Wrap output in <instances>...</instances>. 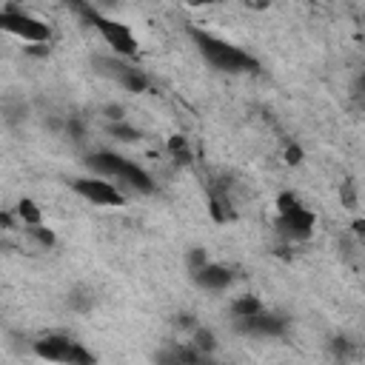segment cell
<instances>
[{"label": "cell", "mask_w": 365, "mask_h": 365, "mask_svg": "<svg viewBox=\"0 0 365 365\" xmlns=\"http://www.w3.org/2000/svg\"><path fill=\"white\" fill-rule=\"evenodd\" d=\"M86 166L98 177L111 180L117 189H132L137 194L155 192V180H151V174L143 166H137L134 160H126L123 155H114V151H91L86 157Z\"/></svg>", "instance_id": "cell-1"}, {"label": "cell", "mask_w": 365, "mask_h": 365, "mask_svg": "<svg viewBox=\"0 0 365 365\" xmlns=\"http://www.w3.org/2000/svg\"><path fill=\"white\" fill-rule=\"evenodd\" d=\"M189 35L197 46V52L203 54V60L211 66V69H217V72H228V75H240V72H257V60L249 54V52H242L240 46L217 38V35H211L205 32V29H197L192 26L189 29Z\"/></svg>", "instance_id": "cell-2"}, {"label": "cell", "mask_w": 365, "mask_h": 365, "mask_svg": "<svg viewBox=\"0 0 365 365\" xmlns=\"http://www.w3.org/2000/svg\"><path fill=\"white\" fill-rule=\"evenodd\" d=\"M80 20H86L95 32L111 46V52L114 54H120V57H126V60H134L137 57V52H140V43H137V38H134V32L126 26V23H120V20H111V17H106L103 12H98L91 3H86L80 12Z\"/></svg>", "instance_id": "cell-3"}, {"label": "cell", "mask_w": 365, "mask_h": 365, "mask_svg": "<svg viewBox=\"0 0 365 365\" xmlns=\"http://www.w3.org/2000/svg\"><path fill=\"white\" fill-rule=\"evenodd\" d=\"M0 32L3 35H12L23 43H52L54 32L52 26L35 15H29L17 6H6L0 9Z\"/></svg>", "instance_id": "cell-4"}, {"label": "cell", "mask_w": 365, "mask_h": 365, "mask_svg": "<svg viewBox=\"0 0 365 365\" xmlns=\"http://www.w3.org/2000/svg\"><path fill=\"white\" fill-rule=\"evenodd\" d=\"M35 354L52 362H69V365H91L95 354L86 351L83 343L66 337V334H46L43 340L35 343Z\"/></svg>", "instance_id": "cell-5"}, {"label": "cell", "mask_w": 365, "mask_h": 365, "mask_svg": "<svg viewBox=\"0 0 365 365\" xmlns=\"http://www.w3.org/2000/svg\"><path fill=\"white\" fill-rule=\"evenodd\" d=\"M72 192L80 194L83 200H88L91 205H111V208L126 205V194H123V189H117L111 180L98 177V174L72 180Z\"/></svg>", "instance_id": "cell-6"}, {"label": "cell", "mask_w": 365, "mask_h": 365, "mask_svg": "<svg viewBox=\"0 0 365 365\" xmlns=\"http://www.w3.org/2000/svg\"><path fill=\"white\" fill-rule=\"evenodd\" d=\"M288 328V320L280 314H268L265 309L251 314V317H237L234 331L242 337H254V340H271V337H283Z\"/></svg>", "instance_id": "cell-7"}, {"label": "cell", "mask_w": 365, "mask_h": 365, "mask_svg": "<svg viewBox=\"0 0 365 365\" xmlns=\"http://www.w3.org/2000/svg\"><path fill=\"white\" fill-rule=\"evenodd\" d=\"M314 226H317V217L306 205H297L294 211H286V215H277V234L288 242H306L311 240L314 234Z\"/></svg>", "instance_id": "cell-8"}, {"label": "cell", "mask_w": 365, "mask_h": 365, "mask_svg": "<svg viewBox=\"0 0 365 365\" xmlns=\"http://www.w3.org/2000/svg\"><path fill=\"white\" fill-rule=\"evenodd\" d=\"M192 277H194V283H197L200 288H205V291H226V288L234 283L231 268H226V265H220V263H211V260H208L200 271H194Z\"/></svg>", "instance_id": "cell-9"}, {"label": "cell", "mask_w": 365, "mask_h": 365, "mask_svg": "<svg viewBox=\"0 0 365 365\" xmlns=\"http://www.w3.org/2000/svg\"><path fill=\"white\" fill-rule=\"evenodd\" d=\"M208 211H211V217H215L217 223H231L237 217L226 186H217V189L208 192Z\"/></svg>", "instance_id": "cell-10"}, {"label": "cell", "mask_w": 365, "mask_h": 365, "mask_svg": "<svg viewBox=\"0 0 365 365\" xmlns=\"http://www.w3.org/2000/svg\"><path fill=\"white\" fill-rule=\"evenodd\" d=\"M66 306L77 314H88L91 309H95V291H91L88 286H75L69 294H66Z\"/></svg>", "instance_id": "cell-11"}, {"label": "cell", "mask_w": 365, "mask_h": 365, "mask_svg": "<svg viewBox=\"0 0 365 365\" xmlns=\"http://www.w3.org/2000/svg\"><path fill=\"white\" fill-rule=\"evenodd\" d=\"M166 151L171 155V160H174L177 166L194 163V151H192V146H189V137H182V134H171L169 143H166Z\"/></svg>", "instance_id": "cell-12"}, {"label": "cell", "mask_w": 365, "mask_h": 365, "mask_svg": "<svg viewBox=\"0 0 365 365\" xmlns=\"http://www.w3.org/2000/svg\"><path fill=\"white\" fill-rule=\"evenodd\" d=\"M0 114H3L9 126H20L29 117V103L23 98H6V100H0Z\"/></svg>", "instance_id": "cell-13"}, {"label": "cell", "mask_w": 365, "mask_h": 365, "mask_svg": "<svg viewBox=\"0 0 365 365\" xmlns=\"http://www.w3.org/2000/svg\"><path fill=\"white\" fill-rule=\"evenodd\" d=\"M117 83L123 86L126 91H134V95H143V91H148V77H146V72L137 69L134 63H129V66L123 69V75L117 77Z\"/></svg>", "instance_id": "cell-14"}, {"label": "cell", "mask_w": 365, "mask_h": 365, "mask_svg": "<svg viewBox=\"0 0 365 365\" xmlns=\"http://www.w3.org/2000/svg\"><path fill=\"white\" fill-rule=\"evenodd\" d=\"M192 345L208 359L211 354L217 351V337H215V331H211V328H203V325H194V328H192Z\"/></svg>", "instance_id": "cell-15"}, {"label": "cell", "mask_w": 365, "mask_h": 365, "mask_svg": "<svg viewBox=\"0 0 365 365\" xmlns=\"http://www.w3.org/2000/svg\"><path fill=\"white\" fill-rule=\"evenodd\" d=\"M257 311H263V302H260V297H254V294H242V297H237L234 302H231V317L237 320V317H251V314H257Z\"/></svg>", "instance_id": "cell-16"}, {"label": "cell", "mask_w": 365, "mask_h": 365, "mask_svg": "<svg viewBox=\"0 0 365 365\" xmlns=\"http://www.w3.org/2000/svg\"><path fill=\"white\" fill-rule=\"evenodd\" d=\"M17 217H20V220H23V226L29 228V226H38V223H43V211H40V205H38L35 200L23 197V200L17 203Z\"/></svg>", "instance_id": "cell-17"}, {"label": "cell", "mask_w": 365, "mask_h": 365, "mask_svg": "<svg viewBox=\"0 0 365 365\" xmlns=\"http://www.w3.org/2000/svg\"><path fill=\"white\" fill-rule=\"evenodd\" d=\"M109 134H111L114 140H120V143H134V140H140V129L129 126L126 120H117V123H109Z\"/></svg>", "instance_id": "cell-18"}, {"label": "cell", "mask_w": 365, "mask_h": 365, "mask_svg": "<svg viewBox=\"0 0 365 365\" xmlns=\"http://www.w3.org/2000/svg\"><path fill=\"white\" fill-rule=\"evenodd\" d=\"M63 134L72 140V143H83L86 140V123L80 117H69L63 123Z\"/></svg>", "instance_id": "cell-19"}, {"label": "cell", "mask_w": 365, "mask_h": 365, "mask_svg": "<svg viewBox=\"0 0 365 365\" xmlns=\"http://www.w3.org/2000/svg\"><path fill=\"white\" fill-rule=\"evenodd\" d=\"M29 234H32L40 246H46V249H52L54 242H57V237H54V231L52 228H46L43 223H38V226H29Z\"/></svg>", "instance_id": "cell-20"}, {"label": "cell", "mask_w": 365, "mask_h": 365, "mask_svg": "<svg viewBox=\"0 0 365 365\" xmlns=\"http://www.w3.org/2000/svg\"><path fill=\"white\" fill-rule=\"evenodd\" d=\"M205 263H208V251H205V249H192V251L186 254V265H189V271H192V274H194V271H200Z\"/></svg>", "instance_id": "cell-21"}, {"label": "cell", "mask_w": 365, "mask_h": 365, "mask_svg": "<svg viewBox=\"0 0 365 365\" xmlns=\"http://www.w3.org/2000/svg\"><path fill=\"white\" fill-rule=\"evenodd\" d=\"M297 205H302V203H300V197H297L294 192H283V194H277V215H286V211H294Z\"/></svg>", "instance_id": "cell-22"}, {"label": "cell", "mask_w": 365, "mask_h": 365, "mask_svg": "<svg viewBox=\"0 0 365 365\" xmlns=\"http://www.w3.org/2000/svg\"><path fill=\"white\" fill-rule=\"evenodd\" d=\"M103 117L109 120V123H117V120H126V109L120 106V103H109L103 109Z\"/></svg>", "instance_id": "cell-23"}, {"label": "cell", "mask_w": 365, "mask_h": 365, "mask_svg": "<svg viewBox=\"0 0 365 365\" xmlns=\"http://www.w3.org/2000/svg\"><path fill=\"white\" fill-rule=\"evenodd\" d=\"M340 197H343V205H345V208H357V192H354V182H343Z\"/></svg>", "instance_id": "cell-24"}, {"label": "cell", "mask_w": 365, "mask_h": 365, "mask_svg": "<svg viewBox=\"0 0 365 365\" xmlns=\"http://www.w3.org/2000/svg\"><path fill=\"white\" fill-rule=\"evenodd\" d=\"M286 163H288V166L302 163V148H300V146H294V143H291V146L286 148Z\"/></svg>", "instance_id": "cell-25"}, {"label": "cell", "mask_w": 365, "mask_h": 365, "mask_svg": "<svg viewBox=\"0 0 365 365\" xmlns=\"http://www.w3.org/2000/svg\"><path fill=\"white\" fill-rule=\"evenodd\" d=\"M174 325H177V328H180V331H189V334H192V328H194V325H197V320H194V317H192V314H180V317H177V320H174Z\"/></svg>", "instance_id": "cell-26"}, {"label": "cell", "mask_w": 365, "mask_h": 365, "mask_svg": "<svg viewBox=\"0 0 365 365\" xmlns=\"http://www.w3.org/2000/svg\"><path fill=\"white\" fill-rule=\"evenodd\" d=\"M331 348H334V354H337V357L343 359V357H348V351H351V343H348L345 337H337V340H334V345H331Z\"/></svg>", "instance_id": "cell-27"}, {"label": "cell", "mask_w": 365, "mask_h": 365, "mask_svg": "<svg viewBox=\"0 0 365 365\" xmlns=\"http://www.w3.org/2000/svg\"><path fill=\"white\" fill-rule=\"evenodd\" d=\"M26 54H32V57H49V43H29V46H26Z\"/></svg>", "instance_id": "cell-28"}, {"label": "cell", "mask_w": 365, "mask_h": 365, "mask_svg": "<svg viewBox=\"0 0 365 365\" xmlns=\"http://www.w3.org/2000/svg\"><path fill=\"white\" fill-rule=\"evenodd\" d=\"M88 3L95 6L98 12H109V9H114V6L120 3V0H88Z\"/></svg>", "instance_id": "cell-29"}, {"label": "cell", "mask_w": 365, "mask_h": 365, "mask_svg": "<svg viewBox=\"0 0 365 365\" xmlns=\"http://www.w3.org/2000/svg\"><path fill=\"white\" fill-rule=\"evenodd\" d=\"M186 3L192 9H200V6H215V3H220V0H186Z\"/></svg>", "instance_id": "cell-30"}, {"label": "cell", "mask_w": 365, "mask_h": 365, "mask_svg": "<svg viewBox=\"0 0 365 365\" xmlns=\"http://www.w3.org/2000/svg\"><path fill=\"white\" fill-rule=\"evenodd\" d=\"M362 231H365V223L357 217V220H354V234H357V237H362Z\"/></svg>", "instance_id": "cell-31"}, {"label": "cell", "mask_w": 365, "mask_h": 365, "mask_svg": "<svg viewBox=\"0 0 365 365\" xmlns=\"http://www.w3.org/2000/svg\"><path fill=\"white\" fill-rule=\"evenodd\" d=\"M0 226H6V228H12V217H9V215H3V211H0Z\"/></svg>", "instance_id": "cell-32"}, {"label": "cell", "mask_w": 365, "mask_h": 365, "mask_svg": "<svg viewBox=\"0 0 365 365\" xmlns=\"http://www.w3.org/2000/svg\"><path fill=\"white\" fill-rule=\"evenodd\" d=\"M254 6H257V9H265V6H268V0H257Z\"/></svg>", "instance_id": "cell-33"}]
</instances>
